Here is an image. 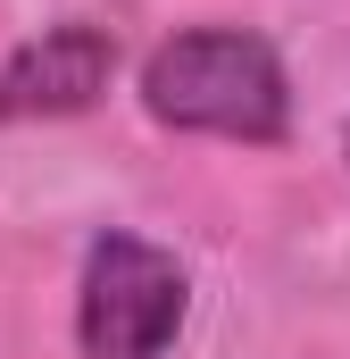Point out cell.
Returning a JSON list of instances; mask_svg holds the SVG:
<instances>
[{
  "instance_id": "obj_2",
  "label": "cell",
  "mask_w": 350,
  "mask_h": 359,
  "mask_svg": "<svg viewBox=\"0 0 350 359\" xmlns=\"http://www.w3.org/2000/svg\"><path fill=\"white\" fill-rule=\"evenodd\" d=\"M192 318V276L175 251L142 234H100L76 284V343L84 359H167Z\"/></svg>"
},
{
  "instance_id": "obj_3",
  "label": "cell",
  "mask_w": 350,
  "mask_h": 359,
  "mask_svg": "<svg viewBox=\"0 0 350 359\" xmlns=\"http://www.w3.org/2000/svg\"><path fill=\"white\" fill-rule=\"evenodd\" d=\"M117 76V34L108 25H42L0 59V126H42V117H84Z\"/></svg>"
},
{
  "instance_id": "obj_1",
  "label": "cell",
  "mask_w": 350,
  "mask_h": 359,
  "mask_svg": "<svg viewBox=\"0 0 350 359\" xmlns=\"http://www.w3.org/2000/svg\"><path fill=\"white\" fill-rule=\"evenodd\" d=\"M142 109L175 134L217 142H284L292 126V76L267 34L242 25H192L142 59Z\"/></svg>"
}]
</instances>
